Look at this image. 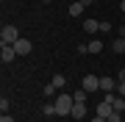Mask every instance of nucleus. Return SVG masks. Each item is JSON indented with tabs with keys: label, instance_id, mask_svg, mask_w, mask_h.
<instances>
[{
	"label": "nucleus",
	"instance_id": "nucleus-11",
	"mask_svg": "<svg viewBox=\"0 0 125 122\" xmlns=\"http://www.w3.org/2000/svg\"><path fill=\"white\" fill-rule=\"evenodd\" d=\"M86 94H89L86 89H75V92H72V97H75V103H86Z\"/></svg>",
	"mask_w": 125,
	"mask_h": 122
},
{
	"label": "nucleus",
	"instance_id": "nucleus-26",
	"mask_svg": "<svg viewBox=\"0 0 125 122\" xmlns=\"http://www.w3.org/2000/svg\"><path fill=\"white\" fill-rule=\"evenodd\" d=\"M120 11H122V14H125V0H122V3H120Z\"/></svg>",
	"mask_w": 125,
	"mask_h": 122
},
{
	"label": "nucleus",
	"instance_id": "nucleus-22",
	"mask_svg": "<svg viewBox=\"0 0 125 122\" xmlns=\"http://www.w3.org/2000/svg\"><path fill=\"white\" fill-rule=\"evenodd\" d=\"M117 33H120V39H125V22L120 25V31H117Z\"/></svg>",
	"mask_w": 125,
	"mask_h": 122
},
{
	"label": "nucleus",
	"instance_id": "nucleus-1",
	"mask_svg": "<svg viewBox=\"0 0 125 122\" xmlns=\"http://www.w3.org/2000/svg\"><path fill=\"white\" fill-rule=\"evenodd\" d=\"M72 105H75V97L72 94H58L56 97V117H70Z\"/></svg>",
	"mask_w": 125,
	"mask_h": 122
},
{
	"label": "nucleus",
	"instance_id": "nucleus-4",
	"mask_svg": "<svg viewBox=\"0 0 125 122\" xmlns=\"http://www.w3.org/2000/svg\"><path fill=\"white\" fill-rule=\"evenodd\" d=\"M81 89H86V92L100 89V78H94V75H83V81H81Z\"/></svg>",
	"mask_w": 125,
	"mask_h": 122
},
{
	"label": "nucleus",
	"instance_id": "nucleus-17",
	"mask_svg": "<svg viewBox=\"0 0 125 122\" xmlns=\"http://www.w3.org/2000/svg\"><path fill=\"white\" fill-rule=\"evenodd\" d=\"M106 122H122V114H117V111H114L111 117H106Z\"/></svg>",
	"mask_w": 125,
	"mask_h": 122
},
{
	"label": "nucleus",
	"instance_id": "nucleus-2",
	"mask_svg": "<svg viewBox=\"0 0 125 122\" xmlns=\"http://www.w3.org/2000/svg\"><path fill=\"white\" fill-rule=\"evenodd\" d=\"M20 39V31L14 25H3V31H0V45H14V42Z\"/></svg>",
	"mask_w": 125,
	"mask_h": 122
},
{
	"label": "nucleus",
	"instance_id": "nucleus-20",
	"mask_svg": "<svg viewBox=\"0 0 125 122\" xmlns=\"http://www.w3.org/2000/svg\"><path fill=\"white\" fill-rule=\"evenodd\" d=\"M117 94H120V97H125V83H117Z\"/></svg>",
	"mask_w": 125,
	"mask_h": 122
},
{
	"label": "nucleus",
	"instance_id": "nucleus-19",
	"mask_svg": "<svg viewBox=\"0 0 125 122\" xmlns=\"http://www.w3.org/2000/svg\"><path fill=\"white\" fill-rule=\"evenodd\" d=\"M111 31V22H100V33H108Z\"/></svg>",
	"mask_w": 125,
	"mask_h": 122
},
{
	"label": "nucleus",
	"instance_id": "nucleus-23",
	"mask_svg": "<svg viewBox=\"0 0 125 122\" xmlns=\"http://www.w3.org/2000/svg\"><path fill=\"white\" fill-rule=\"evenodd\" d=\"M117 81H120V83H125V69H122V72H120V78H117Z\"/></svg>",
	"mask_w": 125,
	"mask_h": 122
},
{
	"label": "nucleus",
	"instance_id": "nucleus-6",
	"mask_svg": "<svg viewBox=\"0 0 125 122\" xmlns=\"http://www.w3.org/2000/svg\"><path fill=\"white\" fill-rule=\"evenodd\" d=\"M111 114H114V105L108 103V100H103V103L97 105V117H103V119H106V117H111Z\"/></svg>",
	"mask_w": 125,
	"mask_h": 122
},
{
	"label": "nucleus",
	"instance_id": "nucleus-14",
	"mask_svg": "<svg viewBox=\"0 0 125 122\" xmlns=\"http://www.w3.org/2000/svg\"><path fill=\"white\" fill-rule=\"evenodd\" d=\"M100 50H103V42L100 39H92L89 42V53H100Z\"/></svg>",
	"mask_w": 125,
	"mask_h": 122
},
{
	"label": "nucleus",
	"instance_id": "nucleus-12",
	"mask_svg": "<svg viewBox=\"0 0 125 122\" xmlns=\"http://www.w3.org/2000/svg\"><path fill=\"white\" fill-rule=\"evenodd\" d=\"M114 111H117V114H122V111H125V97H120V94L114 97Z\"/></svg>",
	"mask_w": 125,
	"mask_h": 122
},
{
	"label": "nucleus",
	"instance_id": "nucleus-5",
	"mask_svg": "<svg viewBox=\"0 0 125 122\" xmlns=\"http://www.w3.org/2000/svg\"><path fill=\"white\" fill-rule=\"evenodd\" d=\"M14 50H17V56H28L33 50V45L28 39H17V42H14Z\"/></svg>",
	"mask_w": 125,
	"mask_h": 122
},
{
	"label": "nucleus",
	"instance_id": "nucleus-7",
	"mask_svg": "<svg viewBox=\"0 0 125 122\" xmlns=\"http://www.w3.org/2000/svg\"><path fill=\"white\" fill-rule=\"evenodd\" d=\"M100 89L103 92H117V81H114V78H100Z\"/></svg>",
	"mask_w": 125,
	"mask_h": 122
},
{
	"label": "nucleus",
	"instance_id": "nucleus-15",
	"mask_svg": "<svg viewBox=\"0 0 125 122\" xmlns=\"http://www.w3.org/2000/svg\"><path fill=\"white\" fill-rule=\"evenodd\" d=\"M114 53H125V39H114Z\"/></svg>",
	"mask_w": 125,
	"mask_h": 122
},
{
	"label": "nucleus",
	"instance_id": "nucleus-8",
	"mask_svg": "<svg viewBox=\"0 0 125 122\" xmlns=\"http://www.w3.org/2000/svg\"><path fill=\"white\" fill-rule=\"evenodd\" d=\"M83 31H86V33H97V31H100V22H97V19H92V17L83 19Z\"/></svg>",
	"mask_w": 125,
	"mask_h": 122
},
{
	"label": "nucleus",
	"instance_id": "nucleus-21",
	"mask_svg": "<svg viewBox=\"0 0 125 122\" xmlns=\"http://www.w3.org/2000/svg\"><path fill=\"white\" fill-rule=\"evenodd\" d=\"M0 122H14V117H11V114H3V117H0Z\"/></svg>",
	"mask_w": 125,
	"mask_h": 122
},
{
	"label": "nucleus",
	"instance_id": "nucleus-13",
	"mask_svg": "<svg viewBox=\"0 0 125 122\" xmlns=\"http://www.w3.org/2000/svg\"><path fill=\"white\" fill-rule=\"evenodd\" d=\"M56 86V89H64V86H67V81H64V75H53V81H50Z\"/></svg>",
	"mask_w": 125,
	"mask_h": 122
},
{
	"label": "nucleus",
	"instance_id": "nucleus-25",
	"mask_svg": "<svg viewBox=\"0 0 125 122\" xmlns=\"http://www.w3.org/2000/svg\"><path fill=\"white\" fill-rule=\"evenodd\" d=\"M92 122H106V119H103V117H94V119H92Z\"/></svg>",
	"mask_w": 125,
	"mask_h": 122
},
{
	"label": "nucleus",
	"instance_id": "nucleus-18",
	"mask_svg": "<svg viewBox=\"0 0 125 122\" xmlns=\"http://www.w3.org/2000/svg\"><path fill=\"white\" fill-rule=\"evenodd\" d=\"M9 105H11V103H9V100H6V97L0 100V111H3V114H9Z\"/></svg>",
	"mask_w": 125,
	"mask_h": 122
},
{
	"label": "nucleus",
	"instance_id": "nucleus-9",
	"mask_svg": "<svg viewBox=\"0 0 125 122\" xmlns=\"http://www.w3.org/2000/svg\"><path fill=\"white\" fill-rule=\"evenodd\" d=\"M86 117V105L83 103H75L72 105V119H83Z\"/></svg>",
	"mask_w": 125,
	"mask_h": 122
},
{
	"label": "nucleus",
	"instance_id": "nucleus-16",
	"mask_svg": "<svg viewBox=\"0 0 125 122\" xmlns=\"http://www.w3.org/2000/svg\"><path fill=\"white\" fill-rule=\"evenodd\" d=\"M42 111H45L47 117H56V103H50V105H45V108H42Z\"/></svg>",
	"mask_w": 125,
	"mask_h": 122
},
{
	"label": "nucleus",
	"instance_id": "nucleus-10",
	"mask_svg": "<svg viewBox=\"0 0 125 122\" xmlns=\"http://www.w3.org/2000/svg\"><path fill=\"white\" fill-rule=\"evenodd\" d=\"M83 9H86V6L81 3V0H75V3L70 6V17H81V14H83Z\"/></svg>",
	"mask_w": 125,
	"mask_h": 122
},
{
	"label": "nucleus",
	"instance_id": "nucleus-3",
	"mask_svg": "<svg viewBox=\"0 0 125 122\" xmlns=\"http://www.w3.org/2000/svg\"><path fill=\"white\" fill-rule=\"evenodd\" d=\"M17 58V50H14V45H0V61L3 64H9Z\"/></svg>",
	"mask_w": 125,
	"mask_h": 122
},
{
	"label": "nucleus",
	"instance_id": "nucleus-24",
	"mask_svg": "<svg viewBox=\"0 0 125 122\" xmlns=\"http://www.w3.org/2000/svg\"><path fill=\"white\" fill-rule=\"evenodd\" d=\"M81 3H83V6H92V3H94V0H81Z\"/></svg>",
	"mask_w": 125,
	"mask_h": 122
}]
</instances>
